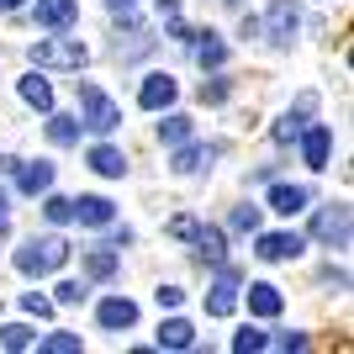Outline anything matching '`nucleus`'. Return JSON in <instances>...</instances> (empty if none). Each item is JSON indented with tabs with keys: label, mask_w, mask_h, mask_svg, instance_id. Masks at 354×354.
<instances>
[{
	"label": "nucleus",
	"mask_w": 354,
	"mask_h": 354,
	"mask_svg": "<svg viewBox=\"0 0 354 354\" xmlns=\"http://www.w3.org/2000/svg\"><path fill=\"white\" fill-rule=\"evenodd\" d=\"M201 101H212V106L227 101V80H212V85H201Z\"/></svg>",
	"instance_id": "obj_34"
},
{
	"label": "nucleus",
	"mask_w": 354,
	"mask_h": 354,
	"mask_svg": "<svg viewBox=\"0 0 354 354\" xmlns=\"http://www.w3.org/2000/svg\"><path fill=\"white\" fill-rule=\"evenodd\" d=\"M16 180H21V191H27V196L53 191V164H16Z\"/></svg>",
	"instance_id": "obj_18"
},
{
	"label": "nucleus",
	"mask_w": 354,
	"mask_h": 354,
	"mask_svg": "<svg viewBox=\"0 0 354 354\" xmlns=\"http://www.w3.org/2000/svg\"><path fill=\"white\" fill-rule=\"evenodd\" d=\"M296 27H301V16H296V6H291V0H275V6L265 11V37H270L275 48H291Z\"/></svg>",
	"instance_id": "obj_5"
},
{
	"label": "nucleus",
	"mask_w": 354,
	"mask_h": 354,
	"mask_svg": "<svg viewBox=\"0 0 354 354\" xmlns=\"http://www.w3.org/2000/svg\"><path fill=\"white\" fill-rule=\"evenodd\" d=\"M80 106H85V127L90 133H117L122 127V106L111 101L101 85H80Z\"/></svg>",
	"instance_id": "obj_3"
},
{
	"label": "nucleus",
	"mask_w": 354,
	"mask_h": 354,
	"mask_svg": "<svg viewBox=\"0 0 354 354\" xmlns=\"http://www.w3.org/2000/svg\"><path fill=\"white\" fill-rule=\"evenodd\" d=\"M196 344V328L185 323V317H169V323L159 328V349H191Z\"/></svg>",
	"instance_id": "obj_20"
},
{
	"label": "nucleus",
	"mask_w": 354,
	"mask_h": 354,
	"mask_svg": "<svg viewBox=\"0 0 354 354\" xmlns=\"http://www.w3.org/2000/svg\"><path fill=\"white\" fill-rule=\"evenodd\" d=\"M307 201H312L307 185H275V191H270V207L281 212V217H296V212H307Z\"/></svg>",
	"instance_id": "obj_15"
},
{
	"label": "nucleus",
	"mask_w": 354,
	"mask_h": 354,
	"mask_svg": "<svg viewBox=\"0 0 354 354\" xmlns=\"http://www.w3.org/2000/svg\"><path fill=\"white\" fill-rule=\"evenodd\" d=\"M6 227H11V222H6V191H0V238H6Z\"/></svg>",
	"instance_id": "obj_39"
},
{
	"label": "nucleus",
	"mask_w": 354,
	"mask_h": 354,
	"mask_svg": "<svg viewBox=\"0 0 354 354\" xmlns=\"http://www.w3.org/2000/svg\"><path fill=\"white\" fill-rule=\"evenodd\" d=\"M301 153H307L312 169H328V153H333V133H328V127H301Z\"/></svg>",
	"instance_id": "obj_12"
},
{
	"label": "nucleus",
	"mask_w": 354,
	"mask_h": 354,
	"mask_svg": "<svg viewBox=\"0 0 354 354\" xmlns=\"http://www.w3.org/2000/svg\"><path fill=\"white\" fill-rule=\"evenodd\" d=\"M281 307H286L281 286H270V281H254L249 286V312H254V317H281Z\"/></svg>",
	"instance_id": "obj_11"
},
{
	"label": "nucleus",
	"mask_w": 354,
	"mask_h": 354,
	"mask_svg": "<svg viewBox=\"0 0 354 354\" xmlns=\"http://www.w3.org/2000/svg\"><path fill=\"white\" fill-rule=\"evenodd\" d=\"M312 238H317V243H333V249H344V243H349V207H344V201L323 207L317 217H312Z\"/></svg>",
	"instance_id": "obj_4"
},
{
	"label": "nucleus",
	"mask_w": 354,
	"mask_h": 354,
	"mask_svg": "<svg viewBox=\"0 0 354 354\" xmlns=\"http://www.w3.org/2000/svg\"><path fill=\"white\" fill-rule=\"evenodd\" d=\"M111 217H117V207H111L106 196H80V201H74V222H85V227H106Z\"/></svg>",
	"instance_id": "obj_13"
},
{
	"label": "nucleus",
	"mask_w": 354,
	"mask_h": 354,
	"mask_svg": "<svg viewBox=\"0 0 354 354\" xmlns=\"http://www.w3.org/2000/svg\"><path fill=\"white\" fill-rule=\"evenodd\" d=\"M74 21H80V0H37V27L69 32Z\"/></svg>",
	"instance_id": "obj_9"
},
{
	"label": "nucleus",
	"mask_w": 354,
	"mask_h": 354,
	"mask_svg": "<svg viewBox=\"0 0 354 354\" xmlns=\"http://www.w3.org/2000/svg\"><path fill=\"white\" fill-rule=\"evenodd\" d=\"M95 317H101V328H133L138 323V301L133 296H106L101 307H95Z\"/></svg>",
	"instance_id": "obj_10"
},
{
	"label": "nucleus",
	"mask_w": 354,
	"mask_h": 354,
	"mask_svg": "<svg viewBox=\"0 0 354 354\" xmlns=\"http://www.w3.org/2000/svg\"><path fill=\"white\" fill-rule=\"evenodd\" d=\"M180 148V143H175ZM201 164H212V148H180V153H175V164H169V169H175V175H196V169H201Z\"/></svg>",
	"instance_id": "obj_23"
},
{
	"label": "nucleus",
	"mask_w": 354,
	"mask_h": 354,
	"mask_svg": "<svg viewBox=\"0 0 354 354\" xmlns=\"http://www.w3.org/2000/svg\"><path fill=\"white\" fill-rule=\"evenodd\" d=\"M196 37H201V43H196V64H201V69H222V64H227V43H222L217 32H196Z\"/></svg>",
	"instance_id": "obj_17"
},
{
	"label": "nucleus",
	"mask_w": 354,
	"mask_h": 354,
	"mask_svg": "<svg viewBox=\"0 0 354 354\" xmlns=\"http://www.w3.org/2000/svg\"><path fill=\"white\" fill-rule=\"evenodd\" d=\"M233 227H238V233H259V207H238L233 212Z\"/></svg>",
	"instance_id": "obj_32"
},
{
	"label": "nucleus",
	"mask_w": 354,
	"mask_h": 354,
	"mask_svg": "<svg viewBox=\"0 0 354 354\" xmlns=\"http://www.w3.org/2000/svg\"><path fill=\"white\" fill-rule=\"evenodd\" d=\"M21 312H27V317H53V296L27 291V296H21Z\"/></svg>",
	"instance_id": "obj_30"
},
{
	"label": "nucleus",
	"mask_w": 354,
	"mask_h": 354,
	"mask_svg": "<svg viewBox=\"0 0 354 354\" xmlns=\"http://www.w3.org/2000/svg\"><path fill=\"white\" fill-rule=\"evenodd\" d=\"M153 296H159V307H180V301H185V291H180V286H159Z\"/></svg>",
	"instance_id": "obj_35"
},
{
	"label": "nucleus",
	"mask_w": 354,
	"mask_h": 354,
	"mask_svg": "<svg viewBox=\"0 0 354 354\" xmlns=\"http://www.w3.org/2000/svg\"><path fill=\"white\" fill-rule=\"evenodd\" d=\"M59 301H85V286H80V281H64L59 286Z\"/></svg>",
	"instance_id": "obj_36"
},
{
	"label": "nucleus",
	"mask_w": 354,
	"mask_h": 354,
	"mask_svg": "<svg viewBox=\"0 0 354 354\" xmlns=\"http://www.w3.org/2000/svg\"><path fill=\"white\" fill-rule=\"evenodd\" d=\"M64 265H69V243H64L59 233L32 238V243L16 249V270H21V275H53V270H64Z\"/></svg>",
	"instance_id": "obj_1"
},
{
	"label": "nucleus",
	"mask_w": 354,
	"mask_h": 354,
	"mask_svg": "<svg viewBox=\"0 0 354 354\" xmlns=\"http://www.w3.org/2000/svg\"><path fill=\"white\" fill-rule=\"evenodd\" d=\"M180 85H175V74H148L143 85H138V106L143 111H164V106H175Z\"/></svg>",
	"instance_id": "obj_8"
},
{
	"label": "nucleus",
	"mask_w": 354,
	"mask_h": 354,
	"mask_svg": "<svg viewBox=\"0 0 354 354\" xmlns=\"http://www.w3.org/2000/svg\"><path fill=\"white\" fill-rule=\"evenodd\" d=\"M48 138H53L59 148L80 143V122H74V117H53V122H48Z\"/></svg>",
	"instance_id": "obj_25"
},
{
	"label": "nucleus",
	"mask_w": 354,
	"mask_h": 354,
	"mask_svg": "<svg viewBox=\"0 0 354 354\" xmlns=\"http://www.w3.org/2000/svg\"><path fill=\"white\" fill-rule=\"evenodd\" d=\"M0 11H21V0H0Z\"/></svg>",
	"instance_id": "obj_40"
},
{
	"label": "nucleus",
	"mask_w": 354,
	"mask_h": 354,
	"mask_svg": "<svg viewBox=\"0 0 354 354\" xmlns=\"http://www.w3.org/2000/svg\"><path fill=\"white\" fill-rule=\"evenodd\" d=\"M307 249V238L301 233H259V259H265V265H286V259H296V254Z\"/></svg>",
	"instance_id": "obj_7"
},
{
	"label": "nucleus",
	"mask_w": 354,
	"mask_h": 354,
	"mask_svg": "<svg viewBox=\"0 0 354 354\" xmlns=\"http://www.w3.org/2000/svg\"><path fill=\"white\" fill-rule=\"evenodd\" d=\"M159 138H164L169 148H175V143H185V138H191V117H185V111H169V117L159 122Z\"/></svg>",
	"instance_id": "obj_24"
},
{
	"label": "nucleus",
	"mask_w": 354,
	"mask_h": 354,
	"mask_svg": "<svg viewBox=\"0 0 354 354\" xmlns=\"http://www.w3.org/2000/svg\"><path fill=\"white\" fill-rule=\"evenodd\" d=\"M85 270L95 275V281H111V275L122 270V254H117V249H90V254H85Z\"/></svg>",
	"instance_id": "obj_22"
},
{
	"label": "nucleus",
	"mask_w": 354,
	"mask_h": 354,
	"mask_svg": "<svg viewBox=\"0 0 354 354\" xmlns=\"http://www.w3.org/2000/svg\"><path fill=\"white\" fill-rule=\"evenodd\" d=\"M233 349L238 354H259V349H270V339L259 333V328H243V333H233Z\"/></svg>",
	"instance_id": "obj_27"
},
{
	"label": "nucleus",
	"mask_w": 354,
	"mask_h": 354,
	"mask_svg": "<svg viewBox=\"0 0 354 354\" xmlns=\"http://www.w3.org/2000/svg\"><path fill=\"white\" fill-rule=\"evenodd\" d=\"M196 233H201V222H196V217H185V212H180V217H169V238H180V243H191Z\"/></svg>",
	"instance_id": "obj_31"
},
{
	"label": "nucleus",
	"mask_w": 354,
	"mask_h": 354,
	"mask_svg": "<svg viewBox=\"0 0 354 354\" xmlns=\"http://www.w3.org/2000/svg\"><path fill=\"white\" fill-rule=\"evenodd\" d=\"M90 169L106 175V180H122V175H127V159H122V148L101 143V148H90Z\"/></svg>",
	"instance_id": "obj_16"
},
{
	"label": "nucleus",
	"mask_w": 354,
	"mask_h": 354,
	"mask_svg": "<svg viewBox=\"0 0 354 354\" xmlns=\"http://www.w3.org/2000/svg\"><path fill=\"white\" fill-rule=\"evenodd\" d=\"M312 106H317V95L307 90V95L296 101V111H291V117H281V122H275V143H296V138H301V127H307V111H312Z\"/></svg>",
	"instance_id": "obj_14"
},
{
	"label": "nucleus",
	"mask_w": 354,
	"mask_h": 354,
	"mask_svg": "<svg viewBox=\"0 0 354 354\" xmlns=\"http://www.w3.org/2000/svg\"><path fill=\"white\" fill-rule=\"evenodd\" d=\"M21 101L27 106H37V111H53V85H48V80H37V74H27V80H21Z\"/></svg>",
	"instance_id": "obj_21"
},
{
	"label": "nucleus",
	"mask_w": 354,
	"mask_h": 354,
	"mask_svg": "<svg viewBox=\"0 0 354 354\" xmlns=\"http://www.w3.org/2000/svg\"><path fill=\"white\" fill-rule=\"evenodd\" d=\"M111 6H117V11H127V6H133V0H111Z\"/></svg>",
	"instance_id": "obj_41"
},
{
	"label": "nucleus",
	"mask_w": 354,
	"mask_h": 354,
	"mask_svg": "<svg viewBox=\"0 0 354 354\" xmlns=\"http://www.w3.org/2000/svg\"><path fill=\"white\" fill-rule=\"evenodd\" d=\"M16 164H21L16 153H0V175H16Z\"/></svg>",
	"instance_id": "obj_38"
},
{
	"label": "nucleus",
	"mask_w": 354,
	"mask_h": 354,
	"mask_svg": "<svg viewBox=\"0 0 354 354\" xmlns=\"http://www.w3.org/2000/svg\"><path fill=\"white\" fill-rule=\"evenodd\" d=\"M27 59L37 64V69H85L90 48L80 43V37H37V43L27 48Z\"/></svg>",
	"instance_id": "obj_2"
},
{
	"label": "nucleus",
	"mask_w": 354,
	"mask_h": 354,
	"mask_svg": "<svg viewBox=\"0 0 354 354\" xmlns=\"http://www.w3.org/2000/svg\"><path fill=\"white\" fill-rule=\"evenodd\" d=\"M43 217L64 227V222H74V201H69V196H48V201H43Z\"/></svg>",
	"instance_id": "obj_26"
},
{
	"label": "nucleus",
	"mask_w": 354,
	"mask_h": 354,
	"mask_svg": "<svg viewBox=\"0 0 354 354\" xmlns=\"http://www.w3.org/2000/svg\"><path fill=\"white\" fill-rule=\"evenodd\" d=\"M275 349H286V354H301L307 349V333H281V339H270Z\"/></svg>",
	"instance_id": "obj_33"
},
{
	"label": "nucleus",
	"mask_w": 354,
	"mask_h": 354,
	"mask_svg": "<svg viewBox=\"0 0 354 354\" xmlns=\"http://www.w3.org/2000/svg\"><path fill=\"white\" fill-rule=\"evenodd\" d=\"M222 275H217V286H212V296H207V317H233V307H238V275L233 265H217Z\"/></svg>",
	"instance_id": "obj_6"
},
{
	"label": "nucleus",
	"mask_w": 354,
	"mask_h": 354,
	"mask_svg": "<svg viewBox=\"0 0 354 354\" xmlns=\"http://www.w3.org/2000/svg\"><path fill=\"white\" fill-rule=\"evenodd\" d=\"M0 344H6V349H27V344H32V328L27 323H6V328H0Z\"/></svg>",
	"instance_id": "obj_28"
},
{
	"label": "nucleus",
	"mask_w": 354,
	"mask_h": 354,
	"mask_svg": "<svg viewBox=\"0 0 354 354\" xmlns=\"http://www.w3.org/2000/svg\"><path fill=\"white\" fill-rule=\"evenodd\" d=\"M191 243H196V254H201V265H222V259H227V243H222L217 227H201Z\"/></svg>",
	"instance_id": "obj_19"
},
{
	"label": "nucleus",
	"mask_w": 354,
	"mask_h": 354,
	"mask_svg": "<svg viewBox=\"0 0 354 354\" xmlns=\"http://www.w3.org/2000/svg\"><path fill=\"white\" fill-rule=\"evenodd\" d=\"M159 16L164 21H180V0H159Z\"/></svg>",
	"instance_id": "obj_37"
},
{
	"label": "nucleus",
	"mask_w": 354,
	"mask_h": 354,
	"mask_svg": "<svg viewBox=\"0 0 354 354\" xmlns=\"http://www.w3.org/2000/svg\"><path fill=\"white\" fill-rule=\"evenodd\" d=\"M43 349L48 354H80V333H48Z\"/></svg>",
	"instance_id": "obj_29"
}]
</instances>
